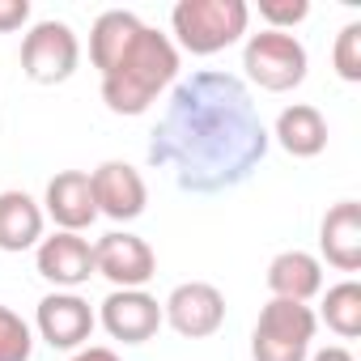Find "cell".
<instances>
[{
  "instance_id": "obj_19",
  "label": "cell",
  "mask_w": 361,
  "mask_h": 361,
  "mask_svg": "<svg viewBox=\"0 0 361 361\" xmlns=\"http://www.w3.org/2000/svg\"><path fill=\"white\" fill-rule=\"evenodd\" d=\"M319 323H327L340 340H357L361 336V285L357 281H340L323 293V306L314 314Z\"/></svg>"
},
{
  "instance_id": "obj_4",
  "label": "cell",
  "mask_w": 361,
  "mask_h": 361,
  "mask_svg": "<svg viewBox=\"0 0 361 361\" xmlns=\"http://www.w3.org/2000/svg\"><path fill=\"white\" fill-rule=\"evenodd\" d=\"M319 319L306 302H281L272 298L251 331V361H306L314 344Z\"/></svg>"
},
{
  "instance_id": "obj_3",
  "label": "cell",
  "mask_w": 361,
  "mask_h": 361,
  "mask_svg": "<svg viewBox=\"0 0 361 361\" xmlns=\"http://www.w3.org/2000/svg\"><path fill=\"white\" fill-rule=\"evenodd\" d=\"M251 26L247 0H178L170 9V43L192 56H217L234 47Z\"/></svg>"
},
{
  "instance_id": "obj_6",
  "label": "cell",
  "mask_w": 361,
  "mask_h": 361,
  "mask_svg": "<svg viewBox=\"0 0 361 361\" xmlns=\"http://www.w3.org/2000/svg\"><path fill=\"white\" fill-rule=\"evenodd\" d=\"M81 64V39L73 35L68 22H35L22 39V73L35 85H60L77 73Z\"/></svg>"
},
{
  "instance_id": "obj_22",
  "label": "cell",
  "mask_w": 361,
  "mask_h": 361,
  "mask_svg": "<svg viewBox=\"0 0 361 361\" xmlns=\"http://www.w3.org/2000/svg\"><path fill=\"white\" fill-rule=\"evenodd\" d=\"M259 18L268 22L264 30H293L298 22H306L310 18V5L306 0H259Z\"/></svg>"
},
{
  "instance_id": "obj_24",
  "label": "cell",
  "mask_w": 361,
  "mask_h": 361,
  "mask_svg": "<svg viewBox=\"0 0 361 361\" xmlns=\"http://www.w3.org/2000/svg\"><path fill=\"white\" fill-rule=\"evenodd\" d=\"M73 361H119V353L106 348V344H85V348H77Z\"/></svg>"
},
{
  "instance_id": "obj_5",
  "label": "cell",
  "mask_w": 361,
  "mask_h": 361,
  "mask_svg": "<svg viewBox=\"0 0 361 361\" xmlns=\"http://www.w3.org/2000/svg\"><path fill=\"white\" fill-rule=\"evenodd\" d=\"M243 68H247L251 85L268 90V94H289L306 81L310 56H306L302 39H293L285 30H259V35H247Z\"/></svg>"
},
{
  "instance_id": "obj_1",
  "label": "cell",
  "mask_w": 361,
  "mask_h": 361,
  "mask_svg": "<svg viewBox=\"0 0 361 361\" xmlns=\"http://www.w3.org/2000/svg\"><path fill=\"white\" fill-rule=\"evenodd\" d=\"M268 140L243 77L200 68L188 81H174L149 140V161L170 170L188 196H221L259 170Z\"/></svg>"
},
{
  "instance_id": "obj_23",
  "label": "cell",
  "mask_w": 361,
  "mask_h": 361,
  "mask_svg": "<svg viewBox=\"0 0 361 361\" xmlns=\"http://www.w3.org/2000/svg\"><path fill=\"white\" fill-rule=\"evenodd\" d=\"M30 22V0H0V35H13Z\"/></svg>"
},
{
  "instance_id": "obj_9",
  "label": "cell",
  "mask_w": 361,
  "mask_h": 361,
  "mask_svg": "<svg viewBox=\"0 0 361 361\" xmlns=\"http://www.w3.org/2000/svg\"><path fill=\"white\" fill-rule=\"evenodd\" d=\"M94 327H98L94 306L81 293H73V289L47 293L39 302V310H35V331L51 348H85V340L94 336Z\"/></svg>"
},
{
  "instance_id": "obj_18",
  "label": "cell",
  "mask_w": 361,
  "mask_h": 361,
  "mask_svg": "<svg viewBox=\"0 0 361 361\" xmlns=\"http://www.w3.org/2000/svg\"><path fill=\"white\" fill-rule=\"evenodd\" d=\"M276 145L289 153V157H319L327 149V119L319 106L310 102H293L276 115V128H272Z\"/></svg>"
},
{
  "instance_id": "obj_20",
  "label": "cell",
  "mask_w": 361,
  "mask_h": 361,
  "mask_svg": "<svg viewBox=\"0 0 361 361\" xmlns=\"http://www.w3.org/2000/svg\"><path fill=\"white\" fill-rule=\"evenodd\" d=\"M35 357V327L9 310L0 306V361H30Z\"/></svg>"
},
{
  "instance_id": "obj_17",
  "label": "cell",
  "mask_w": 361,
  "mask_h": 361,
  "mask_svg": "<svg viewBox=\"0 0 361 361\" xmlns=\"http://www.w3.org/2000/svg\"><path fill=\"white\" fill-rule=\"evenodd\" d=\"M140 30H145V22H140L136 13H128V9H106V13H98L94 26H90V60H94V68L106 77V73L128 56V47L140 39Z\"/></svg>"
},
{
  "instance_id": "obj_13",
  "label": "cell",
  "mask_w": 361,
  "mask_h": 361,
  "mask_svg": "<svg viewBox=\"0 0 361 361\" xmlns=\"http://www.w3.org/2000/svg\"><path fill=\"white\" fill-rule=\"evenodd\" d=\"M43 217H51L56 230H68V234H81V230H90L98 221L90 170H60V174H51V183L43 192Z\"/></svg>"
},
{
  "instance_id": "obj_11",
  "label": "cell",
  "mask_w": 361,
  "mask_h": 361,
  "mask_svg": "<svg viewBox=\"0 0 361 361\" xmlns=\"http://www.w3.org/2000/svg\"><path fill=\"white\" fill-rule=\"evenodd\" d=\"M90 183H94V204L98 217L111 221H136L149 204V188H145V174L128 161H102L98 170H90Z\"/></svg>"
},
{
  "instance_id": "obj_14",
  "label": "cell",
  "mask_w": 361,
  "mask_h": 361,
  "mask_svg": "<svg viewBox=\"0 0 361 361\" xmlns=\"http://www.w3.org/2000/svg\"><path fill=\"white\" fill-rule=\"evenodd\" d=\"M319 255L336 272H361V204L340 200L319 226Z\"/></svg>"
},
{
  "instance_id": "obj_2",
  "label": "cell",
  "mask_w": 361,
  "mask_h": 361,
  "mask_svg": "<svg viewBox=\"0 0 361 361\" xmlns=\"http://www.w3.org/2000/svg\"><path fill=\"white\" fill-rule=\"evenodd\" d=\"M178 81V47L170 35L145 26L128 56L102 77V102L115 115H145L170 85Z\"/></svg>"
},
{
  "instance_id": "obj_8",
  "label": "cell",
  "mask_w": 361,
  "mask_h": 361,
  "mask_svg": "<svg viewBox=\"0 0 361 361\" xmlns=\"http://www.w3.org/2000/svg\"><path fill=\"white\" fill-rule=\"evenodd\" d=\"M94 276H106L115 289H145L157 276V255L140 234L111 230L94 243Z\"/></svg>"
},
{
  "instance_id": "obj_16",
  "label": "cell",
  "mask_w": 361,
  "mask_h": 361,
  "mask_svg": "<svg viewBox=\"0 0 361 361\" xmlns=\"http://www.w3.org/2000/svg\"><path fill=\"white\" fill-rule=\"evenodd\" d=\"M43 204L26 192H0V251H9V255H22L30 247L43 243Z\"/></svg>"
},
{
  "instance_id": "obj_10",
  "label": "cell",
  "mask_w": 361,
  "mask_h": 361,
  "mask_svg": "<svg viewBox=\"0 0 361 361\" xmlns=\"http://www.w3.org/2000/svg\"><path fill=\"white\" fill-rule=\"evenodd\" d=\"M94 314L102 331L123 344H145L161 331V302L145 289H111Z\"/></svg>"
},
{
  "instance_id": "obj_21",
  "label": "cell",
  "mask_w": 361,
  "mask_h": 361,
  "mask_svg": "<svg viewBox=\"0 0 361 361\" xmlns=\"http://www.w3.org/2000/svg\"><path fill=\"white\" fill-rule=\"evenodd\" d=\"M331 68H336L340 81H361V22H348V26L336 35Z\"/></svg>"
},
{
  "instance_id": "obj_15",
  "label": "cell",
  "mask_w": 361,
  "mask_h": 361,
  "mask_svg": "<svg viewBox=\"0 0 361 361\" xmlns=\"http://www.w3.org/2000/svg\"><path fill=\"white\" fill-rule=\"evenodd\" d=\"M268 293L281 302H310L323 293V259L310 251H281L268 264Z\"/></svg>"
},
{
  "instance_id": "obj_25",
  "label": "cell",
  "mask_w": 361,
  "mask_h": 361,
  "mask_svg": "<svg viewBox=\"0 0 361 361\" xmlns=\"http://www.w3.org/2000/svg\"><path fill=\"white\" fill-rule=\"evenodd\" d=\"M306 361H357L348 348H340V344H327V348H319V353H310Z\"/></svg>"
},
{
  "instance_id": "obj_7",
  "label": "cell",
  "mask_w": 361,
  "mask_h": 361,
  "mask_svg": "<svg viewBox=\"0 0 361 361\" xmlns=\"http://www.w3.org/2000/svg\"><path fill=\"white\" fill-rule=\"evenodd\" d=\"M161 323H170L183 340L217 336L226 323V293L209 281H183L161 302Z\"/></svg>"
},
{
  "instance_id": "obj_12",
  "label": "cell",
  "mask_w": 361,
  "mask_h": 361,
  "mask_svg": "<svg viewBox=\"0 0 361 361\" xmlns=\"http://www.w3.org/2000/svg\"><path fill=\"white\" fill-rule=\"evenodd\" d=\"M35 268L43 281H51L56 289H81L94 276V243L68 230H56L51 238H43L35 247Z\"/></svg>"
}]
</instances>
